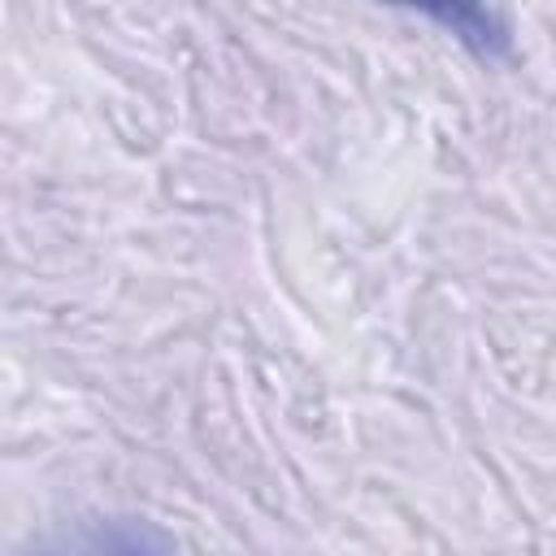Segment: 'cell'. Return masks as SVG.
I'll return each instance as SVG.
<instances>
[{
    "label": "cell",
    "mask_w": 556,
    "mask_h": 556,
    "mask_svg": "<svg viewBox=\"0 0 556 556\" xmlns=\"http://www.w3.org/2000/svg\"><path fill=\"white\" fill-rule=\"evenodd\" d=\"M35 556H174L169 539L139 521H104L48 543Z\"/></svg>",
    "instance_id": "cell-1"
}]
</instances>
